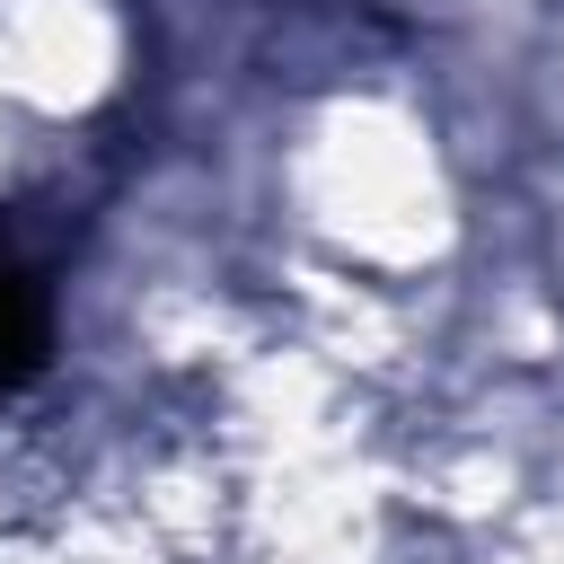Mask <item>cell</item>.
<instances>
[{
    "label": "cell",
    "instance_id": "6da1fadb",
    "mask_svg": "<svg viewBox=\"0 0 564 564\" xmlns=\"http://www.w3.org/2000/svg\"><path fill=\"white\" fill-rule=\"evenodd\" d=\"M44 361V291L0 256V397Z\"/></svg>",
    "mask_w": 564,
    "mask_h": 564
}]
</instances>
